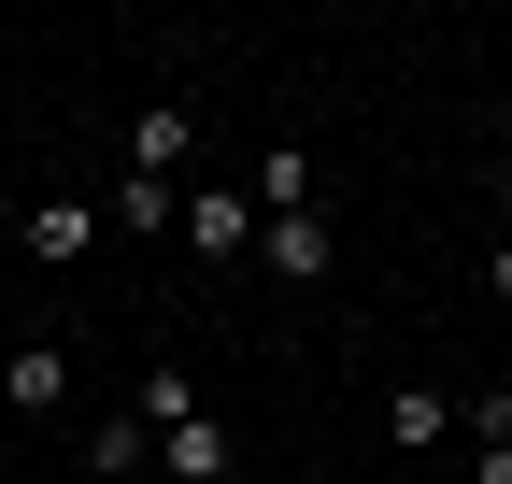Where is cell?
Returning <instances> with one entry per match:
<instances>
[{"instance_id": "obj_1", "label": "cell", "mask_w": 512, "mask_h": 484, "mask_svg": "<svg viewBox=\"0 0 512 484\" xmlns=\"http://www.w3.org/2000/svg\"><path fill=\"white\" fill-rule=\"evenodd\" d=\"M86 385H72V342H15V328H0V413H15V428H57V413H72Z\"/></svg>"}, {"instance_id": "obj_2", "label": "cell", "mask_w": 512, "mask_h": 484, "mask_svg": "<svg viewBox=\"0 0 512 484\" xmlns=\"http://www.w3.org/2000/svg\"><path fill=\"white\" fill-rule=\"evenodd\" d=\"M185 157H200V100H143V114H128V171H143V186H185Z\"/></svg>"}, {"instance_id": "obj_3", "label": "cell", "mask_w": 512, "mask_h": 484, "mask_svg": "<svg viewBox=\"0 0 512 484\" xmlns=\"http://www.w3.org/2000/svg\"><path fill=\"white\" fill-rule=\"evenodd\" d=\"M256 271L271 285H328L342 271V228L328 214H256Z\"/></svg>"}, {"instance_id": "obj_4", "label": "cell", "mask_w": 512, "mask_h": 484, "mask_svg": "<svg viewBox=\"0 0 512 484\" xmlns=\"http://www.w3.org/2000/svg\"><path fill=\"white\" fill-rule=\"evenodd\" d=\"M185 257H200V271H242L256 257V200L242 186H185Z\"/></svg>"}, {"instance_id": "obj_5", "label": "cell", "mask_w": 512, "mask_h": 484, "mask_svg": "<svg viewBox=\"0 0 512 484\" xmlns=\"http://www.w3.org/2000/svg\"><path fill=\"white\" fill-rule=\"evenodd\" d=\"M157 470L171 484H242V428L228 413H185V428H157Z\"/></svg>"}, {"instance_id": "obj_6", "label": "cell", "mask_w": 512, "mask_h": 484, "mask_svg": "<svg viewBox=\"0 0 512 484\" xmlns=\"http://www.w3.org/2000/svg\"><path fill=\"white\" fill-rule=\"evenodd\" d=\"M384 442H399V456H441V442H456V385H384Z\"/></svg>"}, {"instance_id": "obj_7", "label": "cell", "mask_w": 512, "mask_h": 484, "mask_svg": "<svg viewBox=\"0 0 512 484\" xmlns=\"http://www.w3.org/2000/svg\"><path fill=\"white\" fill-rule=\"evenodd\" d=\"M86 470H100V484L157 470V428H143V413H86Z\"/></svg>"}, {"instance_id": "obj_8", "label": "cell", "mask_w": 512, "mask_h": 484, "mask_svg": "<svg viewBox=\"0 0 512 484\" xmlns=\"http://www.w3.org/2000/svg\"><path fill=\"white\" fill-rule=\"evenodd\" d=\"M86 242H100V214H86V200H29V257H43V271H72Z\"/></svg>"}, {"instance_id": "obj_9", "label": "cell", "mask_w": 512, "mask_h": 484, "mask_svg": "<svg viewBox=\"0 0 512 484\" xmlns=\"http://www.w3.org/2000/svg\"><path fill=\"white\" fill-rule=\"evenodd\" d=\"M256 214H313V143H271L256 157V186H242Z\"/></svg>"}, {"instance_id": "obj_10", "label": "cell", "mask_w": 512, "mask_h": 484, "mask_svg": "<svg viewBox=\"0 0 512 484\" xmlns=\"http://www.w3.org/2000/svg\"><path fill=\"white\" fill-rule=\"evenodd\" d=\"M114 228H128V242H171V228H185V186H143V171H114Z\"/></svg>"}, {"instance_id": "obj_11", "label": "cell", "mask_w": 512, "mask_h": 484, "mask_svg": "<svg viewBox=\"0 0 512 484\" xmlns=\"http://www.w3.org/2000/svg\"><path fill=\"white\" fill-rule=\"evenodd\" d=\"M128 413H143V428H185V413H200V385H185V371H143V399H128Z\"/></svg>"}, {"instance_id": "obj_12", "label": "cell", "mask_w": 512, "mask_h": 484, "mask_svg": "<svg viewBox=\"0 0 512 484\" xmlns=\"http://www.w3.org/2000/svg\"><path fill=\"white\" fill-rule=\"evenodd\" d=\"M456 428L470 442H512V385H456Z\"/></svg>"}, {"instance_id": "obj_13", "label": "cell", "mask_w": 512, "mask_h": 484, "mask_svg": "<svg viewBox=\"0 0 512 484\" xmlns=\"http://www.w3.org/2000/svg\"><path fill=\"white\" fill-rule=\"evenodd\" d=\"M484 299H512V242H484Z\"/></svg>"}, {"instance_id": "obj_14", "label": "cell", "mask_w": 512, "mask_h": 484, "mask_svg": "<svg viewBox=\"0 0 512 484\" xmlns=\"http://www.w3.org/2000/svg\"><path fill=\"white\" fill-rule=\"evenodd\" d=\"M484 484H512V442H484Z\"/></svg>"}, {"instance_id": "obj_15", "label": "cell", "mask_w": 512, "mask_h": 484, "mask_svg": "<svg viewBox=\"0 0 512 484\" xmlns=\"http://www.w3.org/2000/svg\"><path fill=\"white\" fill-rule=\"evenodd\" d=\"M498 214H512V157H498ZM498 242H512V228H498Z\"/></svg>"}, {"instance_id": "obj_16", "label": "cell", "mask_w": 512, "mask_h": 484, "mask_svg": "<svg viewBox=\"0 0 512 484\" xmlns=\"http://www.w3.org/2000/svg\"><path fill=\"white\" fill-rule=\"evenodd\" d=\"M498 157H512V86H498Z\"/></svg>"}]
</instances>
